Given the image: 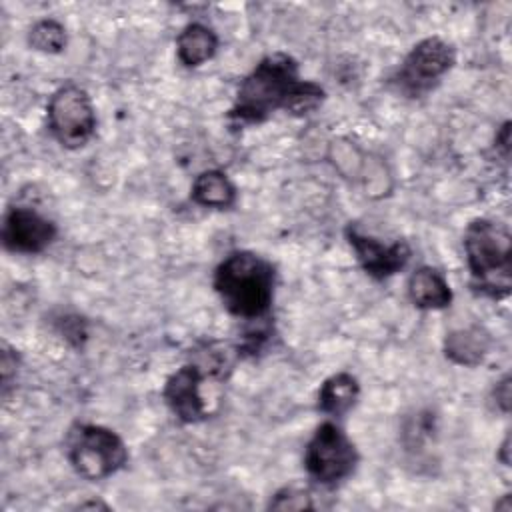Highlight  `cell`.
<instances>
[{"label":"cell","instance_id":"cell-3","mask_svg":"<svg viewBox=\"0 0 512 512\" xmlns=\"http://www.w3.org/2000/svg\"><path fill=\"white\" fill-rule=\"evenodd\" d=\"M466 266L478 294L502 300L512 288L510 232L488 218H474L462 236Z\"/></svg>","mask_w":512,"mask_h":512},{"label":"cell","instance_id":"cell-1","mask_svg":"<svg viewBox=\"0 0 512 512\" xmlns=\"http://www.w3.org/2000/svg\"><path fill=\"white\" fill-rule=\"evenodd\" d=\"M326 98L318 82L300 76L298 62L286 52L264 56L238 84L228 118L238 124H260L274 112L292 116L314 112Z\"/></svg>","mask_w":512,"mask_h":512},{"label":"cell","instance_id":"cell-17","mask_svg":"<svg viewBox=\"0 0 512 512\" xmlns=\"http://www.w3.org/2000/svg\"><path fill=\"white\" fill-rule=\"evenodd\" d=\"M268 508L272 510H308L314 508L312 494L306 488H300L296 484L280 488L268 502Z\"/></svg>","mask_w":512,"mask_h":512},{"label":"cell","instance_id":"cell-14","mask_svg":"<svg viewBox=\"0 0 512 512\" xmlns=\"http://www.w3.org/2000/svg\"><path fill=\"white\" fill-rule=\"evenodd\" d=\"M358 396H360L358 378L352 376L350 372H336L320 384L318 396H316V408L330 418H340L354 408Z\"/></svg>","mask_w":512,"mask_h":512},{"label":"cell","instance_id":"cell-9","mask_svg":"<svg viewBox=\"0 0 512 512\" xmlns=\"http://www.w3.org/2000/svg\"><path fill=\"white\" fill-rule=\"evenodd\" d=\"M344 236L362 266V270L374 280H388L398 274L410 260V246L404 240L384 244L378 238L360 232L356 226L348 224Z\"/></svg>","mask_w":512,"mask_h":512},{"label":"cell","instance_id":"cell-11","mask_svg":"<svg viewBox=\"0 0 512 512\" xmlns=\"http://www.w3.org/2000/svg\"><path fill=\"white\" fill-rule=\"evenodd\" d=\"M490 346H492L490 334L482 326L472 324L446 334L444 356L458 366L472 368L484 362V358L490 352Z\"/></svg>","mask_w":512,"mask_h":512},{"label":"cell","instance_id":"cell-5","mask_svg":"<svg viewBox=\"0 0 512 512\" xmlns=\"http://www.w3.org/2000/svg\"><path fill=\"white\" fill-rule=\"evenodd\" d=\"M358 460L354 442L334 420H324L316 426L302 458L308 478L324 488H334L352 476Z\"/></svg>","mask_w":512,"mask_h":512},{"label":"cell","instance_id":"cell-2","mask_svg":"<svg viewBox=\"0 0 512 512\" xmlns=\"http://www.w3.org/2000/svg\"><path fill=\"white\" fill-rule=\"evenodd\" d=\"M212 286L228 314L258 322L270 312L276 270L264 256L250 250H236L216 266Z\"/></svg>","mask_w":512,"mask_h":512},{"label":"cell","instance_id":"cell-13","mask_svg":"<svg viewBox=\"0 0 512 512\" xmlns=\"http://www.w3.org/2000/svg\"><path fill=\"white\" fill-rule=\"evenodd\" d=\"M218 44V36L210 26L188 22L176 36V58L186 68H198L214 58Z\"/></svg>","mask_w":512,"mask_h":512},{"label":"cell","instance_id":"cell-18","mask_svg":"<svg viewBox=\"0 0 512 512\" xmlns=\"http://www.w3.org/2000/svg\"><path fill=\"white\" fill-rule=\"evenodd\" d=\"M494 398H496V404L500 406L502 412H508L510 410V376L506 374L494 388Z\"/></svg>","mask_w":512,"mask_h":512},{"label":"cell","instance_id":"cell-19","mask_svg":"<svg viewBox=\"0 0 512 512\" xmlns=\"http://www.w3.org/2000/svg\"><path fill=\"white\" fill-rule=\"evenodd\" d=\"M508 452H510V436H506V438L502 440V446H500V450H498V460H500L504 466H510V456H508Z\"/></svg>","mask_w":512,"mask_h":512},{"label":"cell","instance_id":"cell-8","mask_svg":"<svg viewBox=\"0 0 512 512\" xmlns=\"http://www.w3.org/2000/svg\"><path fill=\"white\" fill-rule=\"evenodd\" d=\"M56 234V224L28 206H12L2 220V244L14 254H40Z\"/></svg>","mask_w":512,"mask_h":512},{"label":"cell","instance_id":"cell-12","mask_svg":"<svg viewBox=\"0 0 512 512\" xmlns=\"http://www.w3.org/2000/svg\"><path fill=\"white\" fill-rule=\"evenodd\" d=\"M408 298L420 310H442L450 306L452 290L440 270L420 266L408 278Z\"/></svg>","mask_w":512,"mask_h":512},{"label":"cell","instance_id":"cell-7","mask_svg":"<svg viewBox=\"0 0 512 512\" xmlns=\"http://www.w3.org/2000/svg\"><path fill=\"white\" fill-rule=\"evenodd\" d=\"M46 120L52 138L68 150L86 146L96 132V110L90 94L74 84H62L46 102Z\"/></svg>","mask_w":512,"mask_h":512},{"label":"cell","instance_id":"cell-16","mask_svg":"<svg viewBox=\"0 0 512 512\" xmlns=\"http://www.w3.org/2000/svg\"><path fill=\"white\" fill-rule=\"evenodd\" d=\"M68 36L62 22L54 18H42L28 30V46L44 54H60L66 48Z\"/></svg>","mask_w":512,"mask_h":512},{"label":"cell","instance_id":"cell-10","mask_svg":"<svg viewBox=\"0 0 512 512\" xmlns=\"http://www.w3.org/2000/svg\"><path fill=\"white\" fill-rule=\"evenodd\" d=\"M206 372L196 364L188 362L172 372L162 388V398L170 412L182 424H196L208 418V402L202 394V382Z\"/></svg>","mask_w":512,"mask_h":512},{"label":"cell","instance_id":"cell-6","mask_svg":"<svg viewBox=\"0 0 512 512\" xmlns=\"http://www.w3.org/2000/svg\"><path fill=\"white\" fill-rule=\"evenodd\" d=\"M456 64V50L440 36L416 42L392 76L394 88L406 98H422L432 92Z\"/></svg>","mask_w":512,"mask_h":512},{"label":"cell","instance_id":"cell-15","mask_svg":"<svg viewBox=\"0 0 512 512\" xmlns=\"http://www.w3.org/2000/svg\"><path fill=\"white\" fill-rule=\"evenodd\" d=\"M190 198L202 208L228 210L236 204L238 190L222 170H204L194 178Z\"/></svg>","mask_w":512,"mask_h":512},{"label":"cell","instance_id":"cell-4","mask_svg":"<svg viewBox=\"0 0 512 512\" xmlns=\"http://www.w3.org/2000/svg\"><path fill=\"white\" fill-rule=\"evenodd\" d=\"M64 454L72 470L90 482L110 478L128 464L124 440L114 430L90 422H76L68 428Z\"/></svg>","mask_w":512,"mask_h":512}]
</instances>
